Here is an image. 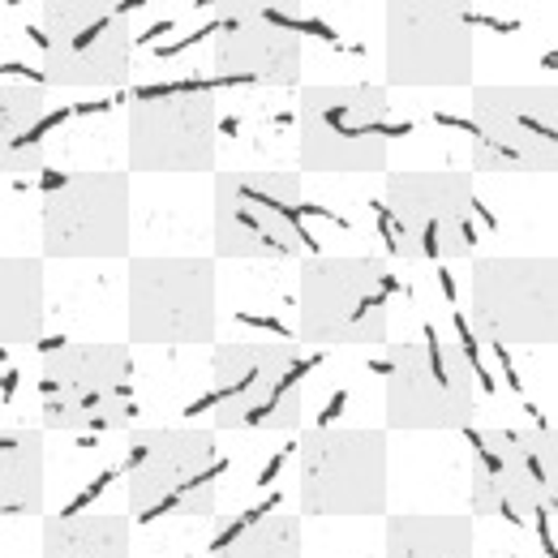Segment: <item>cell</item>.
Here are the masks:
<instances>
[{"label": "cell", "instance_id": "14", "mask_svg": "<svg viewBox=\"0 0 558 558\" xmlns=\"http://www.w3.org/2000/svg\"><path fill=\"white\" fill-rule=\"evenodd\" d=\"M215 117H219V99L210 86L198 82L138 90L125 121L130 172L142 177L215 172Z\"/></svg>", "mask_w": 558, "mask_h": 558}, {"label": "cell", "instance_id": "12", "mask_svg": "<svg viewBox=\"0 0 558 558\" xmlns=\"http://www.w3.org/2000/svg\"><path fill=\"white\" fill-rule=\"evenodd\" d=\"M558 168V90L550 86H473V172L537 177Z\"/></svg>", "mask_w": 558, "mask_h": 558}, {"label": "cell", "instance_id": "4", "mask_svg": "<svg viewBox=\"0 0 558 558\" xmlns=\"http://www.w3.org/2000/svg\"><path fill=\"white\" fill-rule=\"evenodd\" d=\"M391 95L378 82H310L296 95V168L310 177L387 172Z\"/></svg>", "mask_w": 558, "mask_h": 558}, {"label": "cell", "instance_id": "20", "mask_svg": "<svg viewBox=\"0 0 558 558\" xmlns=\"http://www.w3.org/2000/svg\"><path fill=\"white\" fill-rule=\"evenodd\" d=\"M48 95L35 82H0V177L39 172L48 159L44 142Z\"/></svg>", "mask_w": 558, "mask_h": 558}, {"label": "cell", "instance_id": "10", "mask_svg": "<svg viewBox=\"0 0 558 558\" xmlns=\"http://www.w3.org/2000/svg\"><path fill=\"white\" fill-rule=\"evenodd\" d=\"M477 409V369L460 344L417 336L387 349L383 365V417L387 429L429 434L460 429Z\"/></svg>", "mask_w": 558, "mask_h": 558}, {"label": "cell", "instance_id": "2", "mask_svg": "<svg viewBox=\"0 0 558 558\" xmlns=\"http://www.w3.org/2000/svg\"><path fill=\"white\" fill-rule=\"evenodd\" d=\"M39 421L61 434H117L138 421L134 352L117 340H70L39 361Z\"/></svg>", "mask_w": 558, "mask_h": 558}, {"label": "cell", "instance_id": "8", "mask_svg": "<svg viewBox=\"0 0 558 558\" xmlns=\"http://www.w3.org/2000/svg\"><path fill=\"white\" fill-rule=\"evenodd\" d=\"M296 498L310 520L387 515V429L314 425L296 447Z\"/></svg>", "mask_w": 558, "mask_h": 558}, {"label": "cell", "instance_id": "17", "mask_svg": "<svg viewBox=\"0 0 558 558\" xmlns=\"http://www.w3.org/2000/svg\"><path fill=\"white\" fill-rule=\"evenodd\" d=\"M387 86H473V22L460 4H387Z\"/></svg>", "mask_w": 558, "mask_h": 558}, {"label": "cell", "instance_id": "7", "mask_svg": "<svg viewBox=\"0 0 558 558\" xmlns=\"http://www.w3.org/2000/svg\"><path fill=\"white\" fill-rule=\"evenodd\" d=\"M130 349H198L215 344L219 283L215 258L203 254H138L125 288Z\"/></svg>", "mask_w": 558, "mask_h": 558}, {"label": "cell", "instance_id": "23", "mask_svg": "<svg viewBox=\"0 0 558 558\" xmlns=\"http://www.w3.org/2000/svg\"><path fill=\"white\" fill-rule=\"evenodd\" d=\"M383 558H477V533L469 515H387Z\"/></svg>", "mask_w": 558, "mask_h": 558}, {"label": "cell", "instance_id": "13", "mask_svg": "<svg viewBox=\"0 0 558 558\" xmlns=\"http://www.w3.org/2000/svg\"><path fill=\"white\" fill-rule=\"evenodd\" d=\"M130 215H134L130 172L121 168L70 172L44 194L39 207L44 258H61V263L130 258Z\"/></svg>", "mask_w": 558, "mask_h": 558}, {"label": "cell", "instance_id": "18", "mask_svg": "<svg viewBox=\"0 0 558 558\" xmlns=\"http://www.w3.org/2000/svg\"><path fill=\"white\" fill-rule=\"evenodd\" d=\"M215 77L241 90L301 86L305 48L301 31L263 4H223L215 26Z\"/></svg>", "mask_w": 558, "mask_h": 558}, {"label": "cell", "instance_id": "24", "mask_svg": "<svg viewBox=\"0 0 558 558\" xmlns=\"http://www.w3.org/2000/svg\"><path fill=\"white\" fill-rule=\"evenodd\" d=\"M44 331V258L0 254V349H26Z\"/></svg>", "mask_w": 558, "mask_h": 558}, {"label": "cell", "instance_id": "3", "mask_svg": "<svg viewBox=\"0 0 558 558\" xmlns=\"http://www.w3.org/2000/svg\"><path fill=\"white\" fill-rule=\"evenodd\" d=\"M210 245L232 263H288L310 241V203L301 172L236 168L215 177Z\"/></svg>", "mask_w": 558, "mask_h": 558}, {"label": "cell", "instance_id": "6", "mask_svg": "<svg viewBox=\"0 0 558 558\" xmlns=\"http://www.w3.org/2000/svg\"><path fill=\"white\" fill-rule=\"evenodd\" d=\"M477 185L469 172H387L383 228L396 258L413 267L469 263L477 254Z\"/></svg>", "mask_w": 558, "mask_h": 558}, {"label": "cell", "instance_id": "16", "mask_svg": "<svg viewBox=\"0 0 558 558\" xmlns=\"http://www.w3.org/2000/svg\"><path fill=\"white\" fill-rule=\"evenodd\" d=\"M558 442L555 429H482L469 460V511L477 520L520 524L555 502Z\"/></svg>", "mask_w": 558, "mask_h": 558}, {"label": "cell", "instance_id": "15", "mask_svg": "<svg viewBox=\"0 0 558 558\" xmlns=\"http://www.w3.org/2000/svg\"><path fill=\"white\" fill-rule=\"evenodd\" d=\"M469 318L489 344H555V254H486V258H473Z\"/></svg>", "mask_w": 558, "mask_h": 558}, {"label": "cell", "instance_id": "5", "mask_svg": "<svg viewBox=\"0 0 558 558\" xmlns=\"http://www.w3.org/2000/svg\"><path fill=\"white\" fill-rule=\"evenodd\" d=\"M391 271L369 254L301 258L296 340L310 349H369L391 331Z\"/></svg>", "mask_w": 558, "mask_h": 558}, {"label": "cell", "instance_id": "22", "mask_svg": "<svg viewBox=\"0 0 558 558\" xmlns=\"http://www.w3.org/2000/svg\"><path fill=\"white\" fill-rule=\"evenodd\" d=\"M210 558H305L301 515L292 511H241L219 520Z\"/></svg>", "mask_w": 558, "mask_h": 558}, {"label": "cell", "instance_id": "21", "mask_svg": "<svg viewBox=\"0 0 558 558\" xmlns=\"http://www.w3.org/2000/svg\"><path fill=\"white\" fill-rule=\"evenodd\" d=\"M44 558H134V524L125 511H82L44 520Z\"/></svg>", "mask_w": 558, "mask_h": 558}, {"label": "cell", "instance_id": "11", "mask_svg": "<svg viewBox=\"0 0 558 558\" xmlns=\"http://www.w3.org/2000/svg\"><path fill=\"white\" fill-rule=\"evenodd\" d=\"M44 82L57 90H112L130 82L134 26L121 4L57 0L39 17Z\"/></svg>", "mask_w": 558, "mask_h": 558}, {"label": "cell", "instance_id": "9", "mask_svg": "<svg viewBox=\"0 0 558 558\" xmlns=\"http://www.w3.org/2000/svg\"><path fill=\"white\" fill-rule=\"evenodd\" d=\"M305 417L301 361L279 340H232L210 352V421L232 434H292Z\"/></svg>", "mask_w": 558, "mask_h": 558}, {"label": "cell", "instance_id": "19", "mask_svg": "<svg viewBox=\"0 0 558 558\" xmlns=\"http://www.w3.org/2000/svg\"><path fill=\"white\" fill-rule=\"evenodd\" d=\"M48 456L44 429L35 425H0V524L35 520L48 502Z\"/></svg>", "mask_w": 558, "mask_h": 558}, {"label": "cell", "instance_id": "1", "mask_svg": "<svg viewBox=\"0 0 558 558\" xmlns=\"http://www.w3.org/2000/svg\"><path fill=\"white\" fill-rule=\"evenodd\" d=\"M121 482L130 520H215L219 511V451L203 425H138L125 434Z\"/></svg>", "mask_w": 558, "mask_h": 558}]
</instances>
